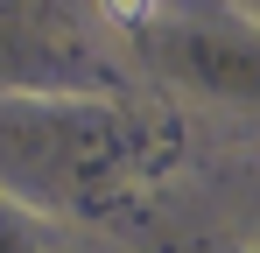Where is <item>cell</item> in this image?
<instances>
[{"mask_svg": "<svg viewBox=\"0 0 260 253\" xmlns=\"http://www.w3.org/2000/svg\"><path fill=\"white\" fill-rule=\"evenodd\" d=\"M106 7V21H120V28H141L148 14H155V0H99Z\"/></svg>", "mask_w": 260, "mask_h": 253, "instance_id": "cell-1", "label": "cell"}]
</instances>
